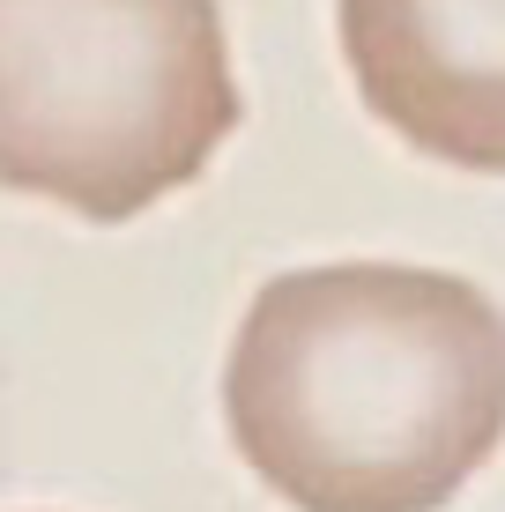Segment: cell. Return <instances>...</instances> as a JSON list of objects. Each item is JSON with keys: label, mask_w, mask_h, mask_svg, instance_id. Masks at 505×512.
<instances>
[{"label": "cell", "mask_w": 505, "mask_h": 512, "mask_svg": "<svg viewBox=\"0 0 505 512\" xmlns=\"http://www.w3.org/2000/svg\"><path fill=\"white\" fill-rule=\"evenodd\" d=\"M216 0H0V186L127 223L238 134Z\"/></svg>", "instance_id": "2"}, {"label": "cell", "mask_w": 505, "mask_h": 512, "mask_svg": "<svg viewBox=\"0 0 505 512\" xmlns=\"http://www.w3.org/2000/svg\"><path fill=\"white\" fill-rule=\"evenodd\" d=\"M223 423L290 512H439L505 446V312L409 260L290 268L231 334Z\"/></svg>", "instance_id": "1"}, {"label": "cell", "mask_w": 505, "mask_h": 512, "mask_svg": "<svg viewBox=\"0 0 505 512\" xmlns=\"http://www.w3.org/2000/svg\"><path fill=\"white\" fill-rule=\"evenodd\" d=\"M335 30L379 127L505 179V0H335Z\"/></svg>", "instance_id": "3"}]
</instances>
